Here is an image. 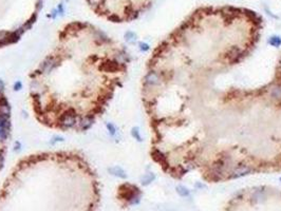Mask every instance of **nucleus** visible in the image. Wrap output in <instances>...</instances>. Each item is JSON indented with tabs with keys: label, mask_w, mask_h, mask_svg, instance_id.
<instances>
[{
	"label": "nucleus",
	"mask_w": 281,
	"mask_h": 211,
	"mask_svg": "<svg viewBox=\"0 0 281 211\" xmlns=\"http://www.w3.org/2000/svg\"><path fill=\"white\" fill-rule=\"evenodd\" d=\"M228 160H229V156L228 155H222L215 160V163L213 164V167H211L210 173L213 175V179H221V175L225 172L226 168H227Z\"/></svg>",
	"instance_id": "1"
},
{
	"label": "nucleus",
	"mask_w": 281,
	"mask_h": 211,
	"mask_svg": "<svg viewBox=\"0 0 281 211\" xmlns=\"http://www.w3.org/2000/svg\"><path fill=\"white\" fill-rule=\"evenodd\" d=\"M76 122H77V115L74 110H71V109L67 110L60 116V125L65 129L74 127Z\"/></svg>",
	"instance_id": "2"
},
{
	"label": "nucleus",
	"mask_w": 281,
	"mask_h": 211,
	"mask_svg": "<svg viewBox=\"0 0 281 211\" xmlns=\"http://www.w3.org/2000/svg\"><path fill=\"white\" fill-rule=\"evenodd\" d=\"M57 65H58L57 59L54 57V56H49V57H47L41 63H40L39 71L41 74L48 75L57 67Z\"/></svg>",
	"instance_id": "3"
},
{
	"label": "nucleus",
	"mask_w": 281,
	"mask_h": 211,
	"mask_svg": "<svg viewBox=\"0 0 281 211\" xmlns=\"http://www.w3.org/2000/svg\"><path fill=\"white\" fill-rule=\"evenodd\" d=\"M144 84H145V86H148V87L159 86V85L161 84L160 75L156 72V71H149V72L146 74V76L144 77Z\"/></svg>",
	"instance_id": "4"
},
{
	"label": "nucleus",
	"mask_w": 281,
	"mask_h": 211,
	"mask_svg": "<svg viewBox=\"0 0 281 211\" xmlns=\"http://www.w3.org/2000/svg\"><path fill=\"white\" fill-rule=\"evenodd\" d=\"M244 56H245L244 52L240 48H237V47L230 49V51L228 52V54H227V58H228V60H229V62L230 61H232V62H238V61L241 60Z\"/></svg>",
	"instance_id": "5"
},
{
	"label": "nucleus",
	"mask_w": 281,
	"mask_h": 211,
	"mask_svg": "<svg viewBox=\"0 0 281 211\" xmlns=\"http://www.w3.org/2000/svg\"><path fill=\"white\" fill-rule=\"evenodd\" d=\"M249 172H252V168L247 165H240L238 166L236 169H234V171L232 172V174L229 175L230 179H237V177H241L244 175L248 174Z\"/></svg>",
	"instance_id": "6"
},
{
	"label": "nucleus",
	"mask_w": 281,
	"mask_h": 211,
	"mask_svg": "<svg viewBox=\"0 0 281 211\" xmlns=\"http://www.w3.org/2000/svg\"><path fill=\"white\" fill-rule=\"evenodd\" d=\"M93 122H94V119L92 116H90V115L84 116V117L80 118V120L78 122V127H79L80 130L86 131V130H88L92 125H93Z\"/></svg>",
	"instance_id": "7"
},
{
	"label": "nucleus",
	"mask_w": 281,
	"mask_h": 211,
	"mask_svg": "<svg viewBox=\"0 0 281 211\" xmlns=\"http://www.w3.org/2000/svg\"><path fill=\"white\" fill-rule=\"evenodd\" d=\"M108 171L110 174L120 177V179H126V177H127V174H126L125 170H124L122 167H120V166H113V167L109 168Z\"/></svg>",
	"instance_id": "8"
},
{
	"label": "nucleus",
	"mask_w": 281,
	"mask_h": 211,
	"mask_svg": "<svg viewBox=\"0 0 281 211\" xmlns=\"http://www.w3.org/2000/svg\"><path fill=\"white\" fill-rule=\"evenodd\" d=\"M271 96L275 100H281V84H277L271 89Z\"/></svg>",
	"instance_id": "9"
},
{
	"label": "nucleus",
	"mask_w": 281,
	"mask_h": 211,
	"mask_svg": "<svg viewBox=\"0 0 281 211\" xmlns=\"http://www.w3.org/2000/svg\"><path fill=\"white\" fill-rule=\"evenodd\" d=\"M11 38H13L11 33H8L6 31H0V46L12 42Z\"/></svg>",
	"instance_id": "10"
},
{
	"label": "nucleus",
	"mask_w": 281,
	"mask_h": 211,
	"mask_svg": "<svg viewBox=\"0 0 281 211\" xmlns=\"http://www.w3.org/2000/svg\"><path fill=\"white\" fill-rule=\"evenodd\" d=\"M154 179V175L152 173H146L144 176L142 177V184L143 185H148L150 182H152Z\"/></svg>",
	"instance_id": "11"
},
{
	"label": "nucleus",
	"mask_w": 281,
	"mask_h": 211,
	"mask_svg": "<svg viewBox=\"0 0 281 211\" xmlns=\"http://www.w3.org/2000/svg\"><path fill=\"white\" fill-rule=\"evenodd\" d=\"M131 134H132V136L134 137L135 139H137V141H142V136H140V130H139V128H137V127L132 128Z\"/></svg>",
	"instance_id": "12"
},
{
	"label": "nucleus",
	"mask_w": 281,
	"mask_h": 211,
	"mask_svg": "<svg viewBox=\"0 0 281 211\" xmlns=\"http://www.w3.org/2000/svg\"><path fill=\"white\" fill-rule=\"evenodd\" d=\"M106 127H107V130H108L109 133H110L111 135H114L116 133V128L112 122H108V124L106 125Z\"/></svg>",
	"instance_id": "13"
},
{
	"label": "nucleus",
	"mask_w": 281,
	"mask_h": 211,
	"mask_svg": "<svg viewBox=\"0 0 281 211\" xmlns=\"http://www.w3.org/2000/svg\"><path fill=\"white\" fill-rule=\"evenodd\" d=\"M270 43L272 44L273 47H278L281 44V39L279 37H272L270 40Z\"/></svg>",
	"instance_id": "14"
},
{
	"label": "nucleus",
	"mask_w": 281,
	"mask_h": 211,
	"mask_svg": "<svg viewBox=\"0 0 281 211\" xmlns=\"http://www.w3.org/2000/svg\"><path fill=\"white\" fill-rule=\"evenodd\" d=\"M125 38L128 42H133L135 40V35L131 32H128L125 34Z\"/></svg>",
	"instance_id": "15"
},
{
	"label": "nucleus",
	"mask_w": 281,
	"mask_h": 211,
	"mask_svg": "<svg viewBox=\"0 0 281 211\" xmlns=\"http://www.w3.org/2000/svg\"><path fill=\"white\" fill-rule=\"evenodd\" d=\"M140 51L146 52V51H148V50H149V46L147 43H144V42H140Z\"/></svg>",
	"instance_id": "16"
},
{
	"label": "nucleus",
	"mask_w": 281,
	"mask_h": 211,
	"mask_svg": "<svg viewBox=\"0 0 281 211\" xmlns=\"http://www.w3.org/2000/svg\"><path fill=\"white\" fill-rule=\"evenodd\" d=\"M22 89V84H21V81H16L15 85H14V90L15 91H20V90Z\"/></svg>",
	"instance_id": "17"
},
{
	"label": "nucleus",
	"mask_w": 281,
	"mask_h": 211,
	"mask_svg": "<svg viewBox=\"0 0 281 211\" xmlns=\"http://www.w3.org/2000/svg\"><path fill=\"white\" fill-rule=\"evenodd\" d=\"M3 165H4V154L2 151H0V170L3 168Z\"/></svg>",
	"instance_id": "18"
},
{
	"label": "nucleus",
	"mask_w": 281,
	"mask_h": 211,
	"mask_svg": "<svg viewBox=\"0 0 281 211\" xmlns=\"http://www.w3.org/2000/svg\"><path fill=\"white\" fill-rule=\"evenodd\" d=\"M3 91H4V82L2 79H0V93H2Z\"/></svg>",
	"instance_id": "19"
},
{
	"label": "nucleus",
	"mask_w": 281,
	"mask_h": 211,
	"mask_svg": "<svg viewBox=\"0 0 281 211\" xmlns=\"http://www.w3.org/2000/svg\"><path fill=\"white\" fill-rule=\"evenodd\" d=\"M64 141L63 139V137H59V136H55L54 137V141H51V144H54V143H56V141Z\"/></svg>",
	"instance_id": "20"
},
{
	"label": "nucleus",
	"mask_w": 281,
	"mask_h": 211,
	"mask_svg": "<svg viewBox=\"0 0 281 211\" xmlns=\"http://www.w3.org/2000/svg\"><path fill=\"white\" fill-rule=\"evenodd\" d=\"M20 147H21V146H20V143H19V141H16V143H15V148H14V150H15V151H19V150H20Z\"/></svg>",
	"instance_id": "21"
}]
</instances>
